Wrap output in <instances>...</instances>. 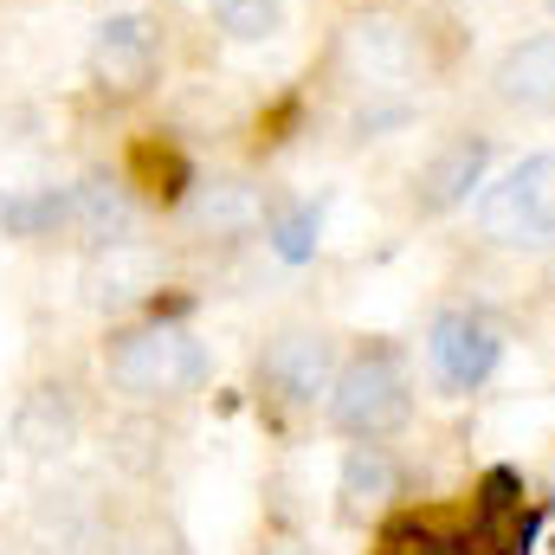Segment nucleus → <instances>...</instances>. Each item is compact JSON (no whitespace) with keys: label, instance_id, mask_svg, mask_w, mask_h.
<instances>
[{"label":"nucleus","instance_id":"obj_13","mask_svg":"<svg viewBox=\"0 0 555 555\" xmlns=\"http://www.w3.org/2000/svg\"><path fill=\"white\" fill-rule=\"evenodd\" d=\"M491 98L524 117H555V33L504 46V59L491 65Z\"/></svg>","mask_w":555,"mask_h":555},{"label":"nucleus","instance_id":"obj_4","mask_svg":"<svg viewBox=\"0 0 555 555\" xmlns=\"http://www.w3.org/2000/svg\"><path fill=\"white\" fill-rule=\"evenodd\" d=\"M85 78L104 104H137L162 78V20L155 13H104L85 46Z\"/></svg>","mask_w":555,"mask_h":555},{"label":"nucleus","instance_id":"obj_8","mask_svg":"<svg viewBox=\"0 0 555 555\" xmlns=\"http://www.w3.org/2000/svg\"><path fill=\"white\" fill-rule=\"evenodd\" d=\"M491 155H498V142L485 137V130H459V137H446L414 175V214L420 220H439V214L465 207L472 194H485Z\"/></svg>","mask_w":555,"mask_h":555},{"label":"nucleus","instance_id":"obj_12","mask_svg":"<svg viewBox=\"0 0 555 555\" xmlns=\"http://www.w3.org/2000/svg\"><path fill=\"white\" fill-rule=\"evenodd\" d=\"M85 253L98 246H117L137 233V188L130 175H111V168H91L72 181V227H65Z\"/></svg>","mask_w":555,"mask_h":555},{"label":"nucleus","instance_id":"obj_6","mask_svg":"<svg viewBox=\"0 0 555 555\" xmlns=\"http://www.w3.org/2000/svg\"><path fill=\"white\" fill-rule=\"evenodd\" d=\"M336 343L323 330H278L259 349V395L278 408H317L336 388Z\"/></svg>","mask_w":555,"mask_h":555},{"label":"nucleus","instance_id":"obj_20","mask_svg":"<svg viewBox=\"0 0 555 555\" xmlns=\"http://www.w3.org/2000/svg\"><path fill=\"white\" fill-rule=\"evenodd\" d=\"M207 20L233 46H266L278 26H284V0H207Z\"/></svg>","mask_w":555,"mask_h":555},{"label":"nucleus","instance_id":"obj_5","mask_svg":"<svg viewBox=\"0 0 555 555\" xmlns=\"http://www.w3.org/2000/svg\"><path fill=\"white\" fill-rule=\"evenodd\" d=\"M498 362H504V330L485 310L452 304V310L433 317V330H426V369H433L439 395H452V401L478 395L498 375Z\"/></svg>","mask_w":555,"mask_h":555},{"label":"nucleus","instance_id":"obj_16","mask_svg":"<svg viewBox=\"0 0 555 555\" xmlns=\"http://www.w3.org/2000/svg\"><path fill=\"white\" fill-rule=\"evenodd\" d=\"M323 220H330V194H304V201H272L266 207V246L278 266H310L323 246Z\"/></svg>","mask_w":555,"mask_h":555},{"label":"nucleus","instance_id":"obj_9","mask_svg":"<svg viewBox=\"0 0 555 555\" xmlns=\"http://www.w3.org/2000/svg\"><path fill=\"white\" fill-rule=\"evenodd\" d=\"M266 207H272V201H266L259 181H246V175H201L175 214H181V227H188L194 240L233 246V240H246V233H266Z\"/></svg>","mask_w":555,"mask_h":555},{"label":"nucleus","instance_id":"obj_19","mask_svg":"<svg viewBox=\"0 0 555 555\" xmlns=\"http://www.w3.org/2000/svg\"><path fill=\"white\" fill-rule=\"evenodd\" d=\"M194 181H201V175H194V162H188L181 149H168V142H142V149H137L130 188H142L149 201H162V207H181Z\"/></svg>","mask_w":555,"mask_h":555},{"label":"nucleus","instance_id":"obj_14","mask_svg":"<svg viewBox=\"0 0 555 555\" xmlns=\"http://www.w3.org/2000/svg\"><path fill=\"white\" fill-rule=\"evenodd\" d=\"M408 491V465L388 452V439H356L343 452V478H336V498H343V517L349 524H369L382 517L395 498Z\"/></svg>","mask_w":555,"mask_h":555},{"label":"nucleus","instance_id":"obj_10","mask_svg":"<svg viewBox=\"0 0 555 555\" xmlns=\"http://www.w3.org/2000/svg\"><path fill=\"white\" fill-rule=\"evenodd\" d=\"M85 304L91 310H130V304H149L155 291H162V253L149 246V240H117V246H98V253H85Z\"/></svg>","mask_w":555,"mask_h":555},{"label":"nucleus","instance_id":"obj_22","mask_svg":"<svg viewBox=\"0 0 555 555\" xmlns=\"http://www.w3.org/2000/svg\"><path fill=\"white\" fill-rule=\"evenodd\" d=\"M408 124H414V98L395 91V98H369L349 130H356V142H382L388 130H408Z\"/></svg>","mask_w":555,"mask_h":555},{"label":"nucleus","instance_id":"obj_11","mask_svg":"<svg viewBox=\"0 0 555 555\" xmlns=\"http://www.w3.org/2000/svg\"><path fill=\"white\" fill-rule=\"evenodd\" d=\"M85 433V408H78V388L72 382H39L20 395V408L7 420V439L26 452V459H65Z\"/></svg>","mask_w":555,"mask_h":555},{"label":"nucleus","instance_id":"obj_23","mask_svg":"<svg viewBox=\"0 0 555 555\" xmlns=\"http://www.w3.org/2000/svg\"><path fill=\"white\" fill-rule=\"evenodd\" d=\"M266 555H317V550H304V543H278V550H266Z\"/></svg>","mask_w":555,"mask_h":555},{"label":"nucleus","instance_id":"obj_21","mask_svg":"<svg viewBox=\"0 0 555 555\" xmlns=\"http://www.w3.org/2000/svg\"><path fill=\"white\" fill-rule=\"evenodd\" d=\"M375 555H478V550H472V537H452V530H439V524L395 517V524L382 530Z\"/></svg>","mask_w":555,"mask_h":555},{"label":"nucleus","instance_id":"obj_17","mask_svg":"<svg viewBox=\"0 0 555 555\" xmlns=\"http://www.w3.org/2000/svg\"><path fill=\"white\" fill-rule=\"evenodd\" d=\"M72 227V188H26V194H7L0 201V233L7 240H59Z\"/></svg>","mask_w":555,"mask_h":555},{"label":"nucleus","instance_id":"obj_15","mask_svg":"<svg viewBox=\"0 0 555 555\" xmlns=\"http://www.w3.org/2000/svg\"><path fill=\"white\" fill-rule=\"evenodd\" d=\"M349 65L356 78H369V98H388L414 78V33H401L395 20H362L349 26Z\"/></svg>","mask_w":555,"mask_h":555},{"label":"nucleus","instance_id":"obj_3","mask_svg":"<svg viewBox=\"0 0 555 555\" xmlns=\"http://www.w3.org/2000/svg\"><path fill=\"white\" fill-rule=\"evenodd\" d=\"M478 233H485V246H504V253L555 246V149H537V155L511 162L498 181H485Z\"/></svg>","mask_w":555,"mask_h":555},{"label":"nucleus","instance_id":"obj_24","mask_svg":"<svg viewBox=\"0 0 555 555\" xmlns=\"http://www.w3.org/2000/svg\"><path fill=\"white\" fill-rule=\"evenodd\" d=\"M0 459H7V439H0Z\"/></svg>","mask_w":555,"mask_h":555},{"label":"nucleus","instance_id":"obj_2","mask_svg":"<svg viewBox=\"0 0 555 555\" xmlns=\"http://www.w3.org/2000/svg\"><path fill=\"white\" fill-rule=\"evenodd\" d=\"M323 408H330V426L343 439H395V433H408V420H414V375H408L401 349H388V343L356 349L336 369V388H330Z\"/></svg>","mask_w":555,"mask_h":555},{"label":"nucleus","instance_id":"obj_25","mask_svg":"<svg viewBox=\"0 0 555 555\" xmlns=\"http://www.w3.org/2000/svg\"><path fill=\"white\" fill-rule=\"evenodd\" d=\"M543 7H550V13H555V0H543Z\"/></svg>","mask_w":555,"mask_h":555},{"label":"nucleus","instance_id":"obj_18","mask_svg":"<svg viewBox=\"0 0 555 555\" xmlns=\"http://www.w3.org/2000/svg\"><path fill=\"white\" fill-rule=\"evenodd\" d=\"M39 530H46V543L52 555H91L104 543V524L91 517V504H85V491H46V504H39Z\"/></svg>","mask_w":555,"mask_h":555},{"label":"nucleus","instance_id":"obj_1","mask_svg":"<svg viewBox=\"0 0 555 555\" xmlns=\"http://www.w3.org/2000/svg\"><path fill=\"white\" fill-rule=\"evenodd\" d=\"M207 343L188 330V323H162V317H142L130 330H111L104 343V375L124 401L137 408H168V401H188L201 395L207 382Z\"/></svg>","mask_w":555,"mask_h":555},{"label":"nucleus","instance_id":"obj_7","mask_svg":"<svg viewBox=\"0 0 555 555\" xmlns=\"http://www.w3.org/2000/svg\"><path fill=\"white\" fill-rule=\"evenodd\" d=\"M550 504H530L524 472L517 465H491L472 491V550L478 555H530L537 530H543Z\"/></svg>","mask_w":555,"mask_h":555}]
</instances>
